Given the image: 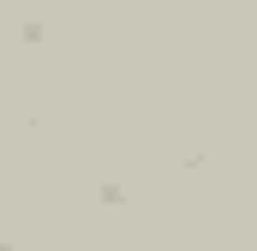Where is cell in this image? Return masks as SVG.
Segmentation results:
<instances>
[]
</instances>
